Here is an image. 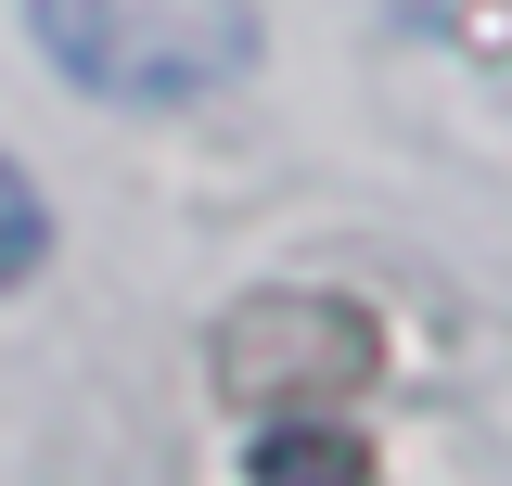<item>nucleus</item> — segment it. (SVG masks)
<instances>
[{"mask_svg":"<svg viewBox=\"0 0 512 486\" xmlns=\"http://www.w3.org/2000/svg\"><path fill=\"white\" fill-rule=\"evenodd\" d=\"M26 13H39L52 77H77L90 103H128V116L218 103L256 64V13L244 0H26Z\"/></svg>","mask_w":512,"mask_h":486,"instance_id":"nucleus-1","label":"nucleus"},{"mask_svg":"<svg viewBox=\"0 0 512 486\" xmlns=\"http://www.w3.org/2000/svg\"><path fill=\"white\" fill-rule=\"evenodd\" d=\"M372 384H384V333L346 295L282 282V295H244L218 320V397L244 423H320V410H359Z\"/></svg>","mask_w":512,"mask_h":486,"instance_id":"nucleus-2","label":"nucleus"},{"mask_svg":"<svg viewBox=\"0 0 512 486\" xmlns=\"http://www.w3.org/2000/svg\"><path fill=\"white\" fill-rule=\"evenodd\" d=\"M256 486H372V435L346 410L320 423H256Z\"/></svg>","mask_w":512,"mask_h":486,"instance_id":"nucleus-3","label":"nucleus"},{"mask_svg":"<svg viewBox=\"0 0 512 486\" xmlns=\"http://www.w3.org/2000/svg\"><path fill=\"white\" fill-rule=\"evenodd\" d=\"M39 243H52V218H39V192H26L13 167H0V295H13V282L39 269Z\"/></svg>","mask_w":512,"mask_h":486,"instance_id":"nucleus-4","label":"nucleus"}]
</instances>
